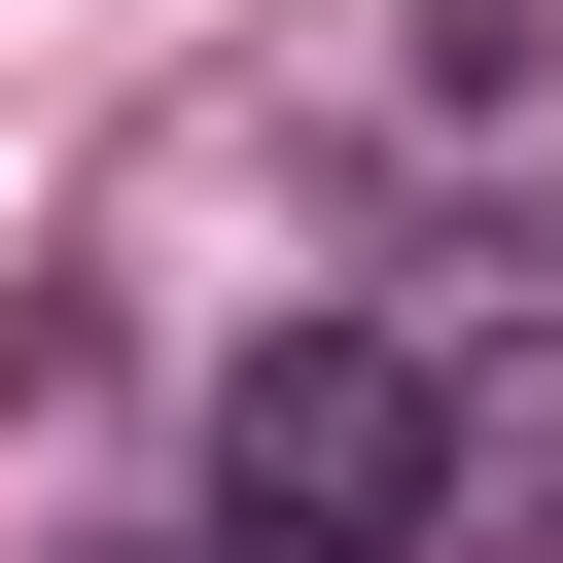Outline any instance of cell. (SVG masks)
<instances>
[{
    "label": "cell",
    "instance_id": "2",
    "mask_svg": "<svg viewBox=\"0 0 563 563\" xmlns=\"http://www.w3.org/2000/svg\"><path fill=\"white\" fill-rule=\"evenodd\" d=\"M176 563H211V528H176Z\"/></svg>",
    "mask_w": 563,
    "mask_h": 563
},
{
    "label": "cell",
    "instance_id": "1",
    "mask_svg": "<svg viewBox=\"0 0 563 563\" xmlns=\"http://www.w3.org/2000/svg\"><path fill=\"white\" fill-rule=\"evenodd\" d=\"M457 563H563V246H457Z\"/></svg>",
    "mask_w": 563,
    "mask_h": 563
}]
</instances>
